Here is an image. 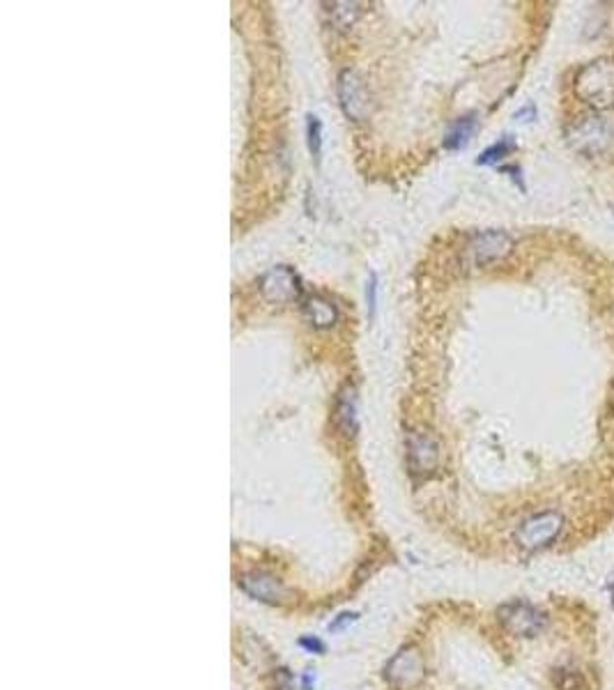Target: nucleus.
<instances>
[{"label":"nucleus","instance_id":"obj_12","mask_svg":"<svg viewBox=\"0 0 614 690\" xmlns=\"http://www.w3.org/2000/svg\"><path fill=\"white\" fill-rule=\"evenodd\" d=\"M357 389L355 387H343V392L338 394L336 401V424L343 431V435L352 437L359 428V416H357Z\"/></svg>","mask_w":614,"mask_h":690},{"label":"nucleus","instance_id":"obj_16","mask_svg":"<svg viewBox=\"0 0 614 690\" xmlns=\"http://www.w3.org/2000/svg\"><path fill=\"white\" fill-rule=\"evenodd\" d=\"M513 148H515V143H513L511 139H502L500 143L490 145V148L481 154L479 161H476V163H485V166H488V163H497V161H502V159H504L506 154H509Z\"/></svg>","mask_w":614,"mask_h":690},{"label":"nucleus","instance_id":"obj_6","mask_svg":"<svg viewBox=\"0 0 614 690\" xmlns=\"http://www.w3.org/2000/svg\"><path fill=\"white\" fill-rule=\"evenodd\" d=\"M513 249V242L511 237L506 235L504 230H485L479 232V235H474V239L470 242V258L474 265H490V262L504 258L509 251Z\"/></svg>","mask_w":614,"mask_h":690},{"label":"nucleus","instance_id":"obj_15","mask_svg":"<svg viewBox=\"0 0 614 690\" xmlns=\"http://www.w3.org/2000/svg\"><path fill=\"white\" fill-rule=\"evenodd\" d=\"M357 14H359V9L355 3H334L331 5V26H334L336 31H348V28L355 23Z\"/></svg>","mask_w":614,"mask_h":690},{"label":"nucleus","instance_id":"obj_18","mask_svg":"<svg viewBox=\"0 0 614 690\" xmlns=\"http://www.w3.org/2000/svg\"><path fill=\"white\" fill-rule=\"evenodd\" d=\"M366 299H368V313L375 316V306H377V276L375 271H370V281L366 288Z\"/></svg>","mask_w":614,"mask_h":690},{"label":"nucleus","instance_id":"obj_4","mask_svg":"<svg viewBox=\"0 0 614 690\" xmlns=\"http://www.w3.org/2000/svg\"><path fill=\"white\" fill-rule=\"evenodd\" d=\"M564 527V518L557 511H543L539 516H532L529 520L522 522V527L518 529V543L527 550H536L552 543L559 537V532Z\"/></svg>","mask_w":614,"mask_h":690},{"label":"nucleus","instance_id":"obj_5","mask_svg":"<svg viewBox=\"0 0 614 690\" xmlns=\"http://www.w3.org/2000/svg\"><path fill=\"white\" fill-rule=\"evenodd\" d=\"M260 290H262V297H265L269 304H288L292 299H299V295H301L299 276L286 265L269 269L267 274L262 276Z\"/></svg>","mask_w":614,"mask_h":690},{"label":"nucleus","instance_id":"obj_1","mask_svg":"<svg viewBox=\"0 0 614 690\" xmlns=\"http://www.w3.org/2000/svg\"><path fill=\"white\" fill-rule=\"evenodd\" d=\"M573 90L578 99L593 106L598 111H605L614 106V63L608 58L587 63L575 76Z\"/></svg>","mask_w":614,"mask_h":690},{"label":"nucleus","instance_id":"obj_19","mask_svg":"<svg viewBox=\"0 0 614 690\" xmlns=\"http://www.w3.org/2000/svg\"><path fill=\"white\" fill-rule=\"evenodd\" d=\"M355 619H357L355 612H343V615H338V617H336V621H331V624H329V630H331V633H336V630H340L343 626L352 624Z\"/></svg>","mask_w":614,"mask_h":690},{"label":"nucleus","instance_id":"obj_2","mask_svg":"<svg viewBox=\"0 0 614 690\" xmlns=\"http://www.w3.org/2000/svg\"><path fill=\"white\" fill-rule=\"evenodd\" d=\"M497 617H500L502 626L511 635L518 637H536L548 626V617L539 608L524 603V600H511V603L502 605L497 610Z\"/></svg>","mask_w":614,"mask_h":690},{"label":"nucleus","instance_id":"obj_9","mask_svg":"<svg viewBox=\"0 0 614 690\" xmlns=\"http://www.w3.org/2000/svg\"><path fill=\"white\" fill-rule=\"evenodd\" d=\"M424 674V663L414 649H403L387 667V679L398 688L414 686Z\"/></svg>","mask_w":614,"mask_h":690},{"label":"nucleus","instance_id":"obj_17","mask_svg":"<svg viewBox=\"0 0 614 690\" xmlns=\"http://www.w3.org/2000/svg\"><path fill=\"white\" fill-rule=\"evenodd\" d=\"M320 129H323L320 120L316 118V115H308V148H311V152H313V157H320V152H323Z\"/></svg>","mask_w":614,"mask_h":690},{"label":"nucleus","instance_id":"obj_20","mask_svg":"<svg viewBox=\"0 0 614 690\" xmlns=\"http://www.w3.org/2000/svg\"><path fill=\"white\" fill-rule=\"evenodd\" d=\"M299 645L306 647L308 651H316V654H323V651H325V645L320 642V640H316V637H301Z\"/></svg>","mask_w":614,"mask_h":690},{"label":"nucleus","instance_id":"obj_14","mask_svg":"<svg viewBox=\"0 0 614 690\" xmlns=\"http://www.w3.org/2000/svg\"><path fill=\"white\" fill-rule=\"evenodd\" d=\"M474 129H476V120L474 118H460V120H456L451 124L449 134H446L444 148H449V150H460V148H465V145L470 143Z\"/></svg>","mask_w":614,"mask_h":690},{"label":"nucleus","instance_id":"obj_10","mask_svg":"<svg viewBox=\"0 0 614 690\" xmlns=\"http://www.w3.org/2000/svg\"><path fill=\"white\" fill-rule=\"evenodd\" d=\"M338 99H340V106H343L348 118H352V120H362L364 118V113H366V92H364V85H362V81L357 79L355 72L345 70L343 74L338 76Z\"/></svg>","mask_w":614,"mask_h":690},{"label":"nucleus","instance_id":"obj_3","mask_svg":"<svg viewBox=\"0 0 614 690\" xmlns=\"http://www.w3.org/2000/svg\"><path fill=\"white\" fill-rule=\"evenodd\" d=\"M569 141L578 152L600 154L612 143V127L603 118L589 115V118H582L578 124H573Z\"/></svg>","mask_w":614,"mask_h":690},{"label":"nucleus","instance_id":"obj_7","mask_svg":"<svg viewBox=\"0 0 614 690\" xmlns=\"http://www.w3.org/2000/svg\"><path fill=\"white\" fill-rule=\"evenodd\" d=\"M407 463L412 474L428 476L440 463V449L435 440H431L424 433H409L407 435Z\"/></svg>","mask_w":614,"mask_h":690},{"label":"nucleus","instance_id":"obj_21","mask_svg":"<svg viewBox=\"0 0 614 690\" xmlns=\"http://www.w3.org/2000/svg\"><path fill=\"white\" fill-rule=\"evenodd\" d=\"M612 603H614V591H612Z\"/></svg>","mask_w":614,"mask_h":690},{"label":"nucleus","instance_id":"obj_13","mask_svg":"<svg viewBox=\"0 0 614 690\" xmlns=\"http://www.w3.org/2000/svg\"><path fill=\"white\" fill-rule=\"evenodd\" d=\"M554 690H589V681L575 667H554L552 669Z\"/></svg>","mask_w":614,"mask_h":690},{"label":"nucleus","instance_id":"obj_8","mask_svg":"<svg viewBox=\"0 0 614 690\" xmlns=\"http://www.w3.org/2000/svg\"><path fill=\"white\" fill-rule=\"evenodd\" d=\"M239 585L249 596L262 600V603H281L288 594L279 578L269 576V573H262V571H253V573H247V576H242Z\"/></svg>","mask_w":614,"mask_h":690},{"label":"nucleus","instance_id":"obj_11","mask_svg":"<svg viewBox=\"0 0 614 690\" xmlns=\"http://www.w3.org/2000/svg\"><path fill=\"white\" fill-rule=\"evenodd\" d=\"M301 316H304V320L311 327L327 329V327L336 325L338 311H336V306H334L331 299L320 297V295H311V297L304 299V302H301Z\"/></svg>","mask_w":614,"mask_h":690}]
</instances>
